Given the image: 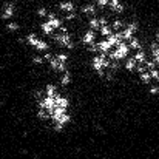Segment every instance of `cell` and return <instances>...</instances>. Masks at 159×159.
Returning <instances> with one entry per match:
<instances>
[{
    "instance_id": "cell-18",
    "label": "cell",
    "mask_w": 159,
    "mask_h": 159,
    "mask_svg": "<svg viewBox=\"0 0 159 159\" xmlns=\"http://www.w3.org/2000/svg\"><path fill=\"white\" fill-rule=\"evenodd\" d=\"M110 26H111V30L113 31H122L124 30V26H125V23H124V20H120V19H114L111 23H110Z\"/></svg>"
},
{
    "instance_id": "cell-3",
    "label": "cell",
    "mask_w": 159,
    "mask_h": 159,
    "mask_svg": "<svg viewBox=\"0 0 159 159\" xmlns=\"http://www.w3.org/2000/svg\"><path fill=\"white\" fill-rule=\"evenodd\" d=\"M25 42L30 45V47H33L37 53H47V51H50V43L45 40V39H40L34 31H30L26 36H25Z\"/></svg>"
},
{
    "instance_id": "cell-29",
    "label": "cell",
    "mask_w": 159,
    "mask_h": 159,
    "mask_svg": "<svg viewBox=\"0 0 159 159\" xmlns=\"http://www.w3.org/2000/svg\"><path fill=\"white\" fill-rule=\"evenodd\" d=\"M98 2V5L101 6V8H104V6H108V2L110 0H96Z\"/></svg>"
},
{
    "instance_id": "cell-5",
    "label": "cell",
    "mask_w": 159,
    "mask_h": 159,
    "mask_svg": "<svg viewBox=\"0 0 159 159\" xmlns=\"http://www.w3.org/2000/svg\"><path fill=\"white\" fill-rule=\"evenodd\" d=\"M128 53H130V47H128V43H127L125 40H122V42H119V43L116 45V48H114L113 51L108 53L107 57H108L110 60H116V62H119V60L128 57Z\"/></svg>"
},
{
    "instance_id": "cell-16",
    "label": "cell",
    "mask_w": 159,
    "mask_h": 159,
    "mask_svg": "<svg viewBox=\"0 0 159 159\" xmlns=\"http://www.w3.org/2000/svg\"><path fill=\"white\" fill-rule=\"evenodd\" d=\"M88 28L90 30H94V31L101 28V19H99V16H93V17L88 19Z\"/></svg>"
},
{
    "instance_id": "cell-10",
    "label": "cell",
    "mask_w": 159,
    "mask_h": 159,
    "mask_svg": "<svg viewBox=\"0 0 159 159\" xmlns=\"http://www.w3.org/2000/svg\"><path fill=\"white\" fill-rule=\"evenodd\" d=\"M47 22L51 25V28H53L54 31H56V30H59V28L63 25V20H62L56 12H48V16H47Z\"/></svg>"
},
{
    "instance_id": "cell-19",
    "label": "cell",
    "mask_w": 159,
    "mask_h": 159,
    "mask_svg": "<svg viewBox=\"0 0 159 159\" xmlns=\"http://www.w3.org/2000/svg\"><path fill=\"white\" fill-rule=\"evenodd\" d=\"M136 66H138V62L134 60V57H127L124 68H125L127 71H134V70H136Z\"/></svg>"
},
{
    "instance_id": "cell-9",
    "label": "cell",
    "mask_w": 159,
    "mask_h": 159,
    "mask_svg": "<svg viewBox=\"0 0 159 159\" xmlns=\"http://www.w3.org/2000/svg\"><path fill=\"white\" fill-rule=\"evenodd\" d=\"M57 8H59L62 12H65V14L76 12V3H74L73 0H62V2H59Z\"/></svg>"
},
{
    "instance_id": "cell-28",
    "label": "cell",
    "mask_w": 159,
    "mask_h": 159,
    "mask_svg": "<svg viewBox=\"0 0 159 159\" xmlns=\"http://www.w3.org/2000/svg\"><path fill=\"white\" fill-rule=\"evenodd\" d=\"M76 17H77V12H70V14L63 16V20H74Z\"/></svg>"
},
{
    "instance_id": "cell-8",
    "label": "cell",
    "mask_w": 159,
    "mask_h": 159,
    "mask_svg": "<svg viewBox=\"0 0 159 159\" xmlns=\"http://www.w3.org/2000/svg\"><path fill=\"white\" fill-rule=\"evenodd\" d=\"M98 40V36H96V31L94 30H87L84 34H82V37H80V42L85 45V47H88V45H91V43H94Z\"/></svg>"
},
{
    "instance_id": "cell-26",
    "label": "cell",
    "mask_w": 159,
    "mask_h": 159,
    "mask_svg": "<svg viewBox=\"0 0 159 159\" xmlns=\"http://www.w3.org/2000/svg\"><path fill=\"white\" fill-rule=\"evenodd\" d=\"M148 73H150V76H152V80H158L159 79V70L158 68H152V70H148Z\"/></svg>"
},
{
    "instance_id": "cell-14",
    "label": "cell",
    "mask_w": 159,
    "mask_h": 159,
    "mask_svg": "<svg viewBox=\"0 0 159 159\" xmlns=\"http://www.w3.org/2000/svg\"><path fill=\"white\" fill-rule=\"evenodd\" d=\"M71 80H73V74H71L70 70H66L65 73H62V76H60V79H59V82H60L62 87H68V85L71 84Z\"/></svg>"
},
{
    "instance_id": "cell-21",
    "label": "cell",
    "mask_w": 159,
    "mask_h": 159,
    "mask_svg": "<svg viewBox=\"0 0 159 159\" xmlns=\"http://www.w3.org/2000/svg\"><path fill=\"white\" fill-rule=\"evenodd\" d=\"M128 47H130V48H133V50H136V51L142 48V45H141V40H139L136 36H133V37L128 40Z\"/></svg>"
},
{
    "instance_id": "cell-7",
    "label": "cell",
    "mask_w": 159,
    "mask_h": 159,
    "mask_svg": "<svg viewBox=\"0 0 159 159\" xmlns=\"http://www.w3.org/2000/svg\"><path fill=\"white\" fill-rule=\"evenodd\" d=\"M138 22H130V23H127L125 26H124V30L120 31V34H122V40H130L133 36H134V33L138 31Z\"/></svg>"
},
{
    "instance_id": "cell-20",
    "label": "cell",
    "mask_w": 159,
    "mask_h": 159,
    "mask_svg": "<svg viewBox=\"0 0 159 159\" xmlns=\"http://www.w3.org/2000/svg\"><path fill=\"white\" fill-rule=\"evenodd\" d=\"M40 30H42V33H43V36H53L54 30L51 28V25L45 20V22H42L40 23Z\"/></svg>"
},
{
    "instance_id": "cell-25",
    "label": "cell",
    "mask_w": 159,
    "mask_h": 159,
    "mask_svg": "<svg viewBox=\"0 0 159 159\" xmlns=\"http://www.w3.org/2000/svg\"><path fill=\"white\" fill-rule=\"evenodd\" d=\"M31 62L34 63V65H43L45 63V60H43V56L39 53V54H33L31 56Z\"/></svg>"
},
{
    "instance_id": "cell-1",
    "label": "cell",
    "mask_w": 159,
    "mask_h": 159,
    "mask_svg": "<svg viewBox=\"0 0 159 159\" xmlns=\"http://www.w3.org/2000/svg\"><path fill=\"white\" fill-rule=\"evenodd\" d=\"M51 40H54L56 45H59L62 48H66V50H74V47H76L74 39H73V34L68 31V26L66 25H62L57 30V33H53Z\"/></svg>"
},
{
    "instance_id": "cell-30",
    "label": "cell",
    "mask_w": 159,
    "mask_h": 159,
    "mask_svg": "<svg viewBox=\"0 0 159 159\" xmlns=\"http://www.w3.org/2000/svg\"><path fill=\"white\" fill-rule=\"evenodd\" d=\"M155 37H156V39H155V40H156V42H158V40H159V31H156V36H155Z\"/></svg>"
},
{
    "instance_id": "cell-22",
    "label": "cell",
    "mask_w": 159,
    "mask_h": 159,
    "mask_svg": "<svg viewBox=\"0 0 159 159\" xmlns=\"http://www.w3.org/2000/svg\"><path fill=\"white\" fill-rule=\"evenodd\" d=\"M139 80H141L142 84H145V85H152V76H150V73H148V71L139 73Z\"/></svg>"
},
{
    "instance_id": "cell-24",
    "label": "cell",
    "mask_w": 159,
    "mask_h": 159,
    "mask_svg": "<svg viewBox=\"0 0 159 159\" xmlns=\"http://www.w3.org/2000/svg\"><path fill=\"white\" fill-rule=\"evenodd\" d=\"M99 31H101V36H102V37H108V36L113 34V30H111L110 23H108V25H104V26H101Z\"/></svg>"
},
{
    "instance_id": "cell-11",
    "label": "cell",
    "mask_w": 159,
    "mask_h": 159,
    "mask_svg": "<svg viewBox=\"0 0 159 159\" xmlns=\"http://www.w3.org/2000/svg\"><path fill=\"white\" fill-rule=\"evenodd\" d=\"M80 14L84 16H88V17H93L98 14V8L94 3H85L84 6H80Z\"/></svg>"
},
{
    "instance_id": "cell-2",
    "label": "cell",
    "mask_w": 159,
    "mask_h": 159,
    "mask_svg": "<svg viewBox=\"0 0 159 159\" xmlns=\"http://www.w3.org/2000/svg\"><path fill=\"white\" fill-rule=\"evenodd\" d=\"M68 60H70V54L65 53V51H59V53H54L53 57L47 62L50 65V68L56 71V73H65L68 70Z\"/></svg>"
},
{
    "instance_id": "cell-12",
    "label": "cell",
    "mask_w": 159,
    "mask_h": 159,
    "mask_svg": "<svg viewBox=\"0 0 159 159\" xmlns=\"http://www.w3.org/2000/svg\"><path fill=\"white\" fill-rule=\"evenodd\" d=\"M108 6H110V9H111L113 12H116V14H120V12H124V9H125V6H124V3H122L120 0H110V2H108Z\"/></svg>"
},
{
    "instance_id": "cell-4",
    "label": "cell",
    "mask_w": 159,
    "mask_h": 159,
    "mask_svg": "<svg viewBox=\"0 0 159 159\" xmlns=\"http://www.w3.org/2000/svg\"><path fill=\"white\" fill-rule=\"evenodd\" d=\"M110 63H111V60H110V59L107 57V54H104V53L94 54L93 59H91V66H93V70L98 73L99 77H104L105 71L110 68Z\"/></svg>"
},
{
    "instance_id": "cell-6",
    "label": "cell",
    "mask_w": 159,
    "mask_h": 159,
    "mask_svg": "<svg viewBox=\"0 0 159 159\" xmlns=\"http://www.w3.org/2000/svg\"><path fill=\"white\" fill-rule=\"evenodd\" d=\"M16 11H17V8H16V3H12V2H5V3L2 5L0 19H2V20H6V22H9V20H12V17L16 16Z\"/></svg>"
},
{
    "instance_id": "cell-27",
    "label": "cell",
    "mask_w": 159,
    "mask_h": 159,
    "mask_svg": "<svg viewBox=\"0 0 159 159\" xmlns=\"http://www.w3.org/2000/svg\"><path fill=\"white\" fill-rule=\"evenodd\" d=\"M148 93H150V94H159V85H158V84H153V85H150V88H148Z\"/></svg>"
},
{
    "instance_id": "cell-15",
    "label": "cell",
    "mask_w": 159,
    "mask_h": 159,
    "mask_svg": "<svg viewBox=\"0 0 159 159\" xmlns=\"http://www.w3.org/2000/svg\"><path fill=\"white\" fill-rule=\"evenodd\" d=\"M134 60L138 62V65H144L145 63V60H147V53H145V50H138L136 53H134Z\"/></svg>"
},
{
    "instance_id": "cell-23",
    "label": "cell",
    "mask_w": 159,
    "mask_h": 159,
    "mask_svg": "<svg viewBox=\"0 0 159 159\" xmlns=\"http://www.w3.org/2000/svg\"><path fill=\"white\" fill-rule=\"evenodd\" d=\"M48 8L45 6V5H39L37 6V9H36V14L40 17V19H47V16H48Z\"/></svg>"
},
{
    "instance_id": "cell-13",
    "label": "cell",
    "mask_w": 159,
    "mask_h": 159,
    "mask_svg": "<svg viewBox=\"0 0 159 159\" xmlns=\"http://www.w3.org/2000/svg\"><path fill=\"white\" fill-rule=\"evenodd\" d=\"M150 53H152V60L156 63V66L159 65V43L156 40H153L150 43Z\"/></svg>"
},
{
    "instance_id": "cell-17",
    "label": "cell",
    "mask_w": 159,
    "mask_h": 159,
    "mask_svg": "<svg viewBox=\"0 0 159 159\" xmlns=\"http://www.w3.org/2000/svg\"><path fill=\"white\" fill-rule=\"evenodd\" d=\"M5 30H6L8 33H16V31H19V30H20V23H19V22H16V20H9V22H6Z\"/></svg>"
}]
</instances>
